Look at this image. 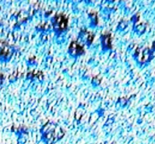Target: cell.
I'll return each mask as SVG.
<instances>
[{
	"mask_svg": "<svg viewBox=\"0 0 155 144\" xmlns=\"http://www.w3.org/2000/svg\"><path fill=\"white\" fill-rule=\"evenodd\" d=\"M104 42L105 43V46L108 48L111 47V37L110 33L105 34L104 36Z\"/></svg>",
	"mask_w": 155,
	"mask_h": 144,
	"instance_id": "obj_4",
	"label": "cell"
},
{
	"mask_svg": "<svg viewBox=\"0 0 155 144\" xmlns=\"http://www.w3.org/2000/svg\"><path fill=\"white\" fill-rule=\"evenodd\" d=\"M42 131L44 137L48 144L56 142L62 138L64 134L62 129L58 125L52 122L46 124L42 128Z\"/></svg>",
	"mask_w": 155,
	"mask_h": 144,
	"instance_id": "obj_1",
	"label": "cell"
},
{
	"mask_svg": "<svg viewBox=\"0 0 155 144\" xmlns=\"http://www.w3.org/2000/svg\"><path fill=\"white\" fill-rule=\"evenodd\" d=\"M69 49L71 52L75 55L82 54L84 52V47L78 43V42L76 41H73L71 43Z\"/></svg>",
	"mask_w": 155,
	"mask_h": 144,
	"instance_id": "obj_3",
	"label": "cell"
},
{
	"mask_svg": "<svg viewBox=\"0 0 155 144\" xmlns=\"http://www.w3.org/2000/svg\"><path fill=\"white\" fill-rule=\"evenodd\" d=\"M54 25L56 28H58L60 31L64 30L67 28L68 24V19L66 16L61 13L57 14L54 18Z\"/></svg>",
	"mask_w": 155,
	"mask_h": 144,
	"instance_id": "obj_2",
	"label": "cell"
}]
</instances>
